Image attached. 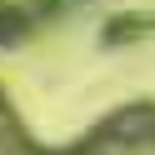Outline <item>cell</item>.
I'll return each mask as SVG.
<instances>
[{
	"label": "cell",
	"instance_id": "1",
	"mask_svg": "<svg viewBox=\"0 0 155 155\" xmlns=\"http://www.w3.org/2000/svg\"><path fill=\"white\" fill-rule=\"evenodd\" d=\"M55 155H155V100H125Z\"/></svg>",
	"mask_w": 155,
	"mask_h": 155
},
{
	"label": "cell",
	"instance_id": "2",
	"mask_svg": "<svg viewBox=\"0 0 155 155\" xmlns=\"http://www.w3.org/2000/svg\"><path fill=\"white\" fill-rule=\"evenodd\" d=\"M55 10H65V0H0V45L30 40Z\"/></svg>",
	"mask_w": 155,
	"mask_h": 155
},
{
	"label": "cell",
	"instance_id": "3",
	"mask_svg": "<svg viewBox=\"0 0 155 155\" xmlns=\"http://www.w3.org/2000/svg\"><path fill=\"white\" fill-rule=\"evenodd\" d=\"M155 35V10H115L100 25L105 45H130V40H150Z\"/></svg>",
	"mask_w": 155,
	"mask_h": 155
}]
</instances>
